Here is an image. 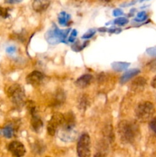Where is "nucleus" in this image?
<instances>
[{
	"instance_id": "obj_19",
	"label": "nucleus",
	"mask_w": 156,
	"mask_h": 157,
	"mask_svg": "<svg viewBox=\"0 0 156 157\" xmlns=\"http://www.w3.org/2000/svg\"><path fill=\"white\" fill-rule=\"evenodd\" d=\"M147 18V15L145 13V12H140L137 15V18H135V21H138V22H140V21H145Z\"/></svg>"
},
{
	"instance_id": "obj_24",
	"label": "nucleus",
	"mask_w": 156,
	"mask_h": 157,
	"mask_svg": "<svg viewBox=\"0 0 156 157\" xmlns=\"http://www.w3.org/2000/svg\"><path fill=\"white\" fill-rule=\"evenodd\" d=\"M148 66H149L150 69H151L152 71H156V60H154V61H151L150 64H148Z\"/></svg>"
},
{
	"instance_id": "obj_22",
	"label": "nucleus",
	"mask_w": 156,
	"mask_h": 157,
	"mask_svg": "<svg viewBox=\"0 0 156 157\" xmlns=\"http://www.w3.org/2000/svg\"><path fill=\"white\" fill-rule=\"evenodd\" d=\"M96 33V30L94 29H91V30L88 31L86 34H84V35H83L82 38H84V39H88V38H90L91 37H93V35Z\"/></svg>"
},
{
	"instance_id": "obj_1",
	"label": "nucleus",
	"mask_w": 156,
	"mask_h": 157,
	"mask_svg": "<svg viewBox=\"0 0 156 157\" xmlns=\"http://www.w3.org/2000/svg\"><path fill=\"white\" fill-rule=\"evenodd\" d=\"M118 134L120 140L124 144H132L139 133L137 124L128 121H122L118 124Z\"/></svg>"
},
{
	"instance_id": "obj_4",
	"label": "nucleus",
	"mask_w": 156,
	"mask_h": 157,
	"mask_svg": "<svg viewBox=\"0 0 156 157\" xmlns=\"http://www.w3.org/2000/svg\"><path fill=\"white\" fill-rule=\"evenodd\" d=\"M8 96L17 107H20L24 104L25 94L24 88H22L19 84H15L9 87L8 89Z\"/></svg>"
},
{
	"instance_id": "obj_12",
	"label": "nucleus",
	"mask_w": 156,
	"mask_h": 157,
	"mask_svg": "<svg viewBox=\"0 0 156 157\" xmlns=\"http://www.w3.org/2000/svg\"><path fill=\"white\" fill-rule=\"evenodd\" d=\"M50 6V1L49 0H34L33 9L35 12H41L45 11Z\"/></svg>"
},
{
	"instance_id": "obj_28",
	"label": "nucleus",
	"mask_w": 156,
	"mask_h": 157,
	"mask_svg": "<svg viewBox=\"0 0 156 157\" xmlns=\"http://www.w3.org/2000/svg\"><path fill=\"white\" fill-rule=\"evenodd\" d=\"M113 15H114V16H120V15H123V12L119 9H115L113 11Z\"/></svg>"
},
{
	"instance_id": "obj_2",
	"label": "nucleus",
	"mask_w": 156,
	"mask_h": 157,
	"mask_svg": "<svg viewBox=\"0 0 156 157\" xmlns=\"http://www.w3.org/2000/svg\"><path fill=\"white\" fill-rule=\"evenodd\" d=\"M75 130V118L73 113H67L65 117V121L62 127L60 128L59 136L62 140L65 142H70L74 140L76 137Z\"/></svg>"
},
{
	"instance_id": "obj_29",
	"label": "nucleus",
	"mask_w": 156,
	"mask_h": 157,
	"mask_svg": "<svg viewBox=\"0 0 156 157\" xmlns=\"http://www.w3.org/2000/svg\"><path fill=\"white\" fill-rule=\"evenodd\" d=\"M120 31V29H118L117 28H112V29H109L108 32H111V33H119Z\"/></svg>"
},
{
	"instance_id": "obj_3",
	"label": "nucleus",
	"mask_w": 156,
	"mask_h": 157,
	"mask_svg": "<svg viewBox=\"0 0 156 157\" xmlns=\"http://www.w3.org/2000/svg\"><path fill=\"white\" fill-rule=\"evenodd\" d=\"M154 107L149 101H145L137 106L136 109V116L140 122H147L150 121L154 115Z\"/></svg>"
},
{
	"instance_id": "obj_16",
	"label": "nucleus",
	"mask_w": 156,
	"mask_h": 157,
	"mask_svg": "<svg viewBox=\"0 0 156 157\" xmlns=\"http://www.w3.org/2000/svg\"><path fill=\"white\" fill-rule=\"evenodd\" d=\"M0 132H1V134H2V136H4L6 138H8V139L12 138L15 134V130L12 126H6L4 128L2 129Z\"/></svg>"
},
{
	"instance_id": "obj_11",
	"label": "nucleus",
	"mask_w": 156,
	"mask_h": 157,
	"mask_svg": "<svg viewBox=\"0 0 156 157\" xmlns=\"http://www.w3.org/2000/svg\"><path fill=\"white\" fill-rule=\"evenodd\" d=\"M31 113H32V121H31V124H32V128H33V130H35V131L38 132L43 127L42 120H41V118H40V117L37 114L35 107H33V109L31 110Z\"/></svg>"
},
{
	"instance_id": "obj_17",
	"label": "nucleus",
	"mask_w": 156,
	"mask_h": 157,
	"mask_svg": "<svg viewBox=\"0 0 156 157\" xmlns=\"http://www.w3.org/2000/svg\"><path fill=\"white\" fill-rule=\"evenodd\" d=\"M70 15L67 14L66 12H61V14L58 16V21H59V23L62 25H67V22H68L69 19H70Z\"/></svg>"
},
{
	"instance_id": "obj_10",
	"label": "nucleus",
	"mask_w": 156,
	"mask_h": 157,
	"mask_svg": "<svg viewBox=\"0 0 156 157\" xmlns=\"http://www.w3.org/2000/svg\"><path fill=\"white\" fill-rule=\"evenodd\" d=\"M93 75L90 74H86L80 77L76 81H75V85L79 88H85L90 86L91 83L93 82Z\"/></svg>"
},
{
	"instance_id": "obj_6",
	"label": "nucleus",
	"mask_w": 156,
	"mask_h": 157,
	"mask_svg": "<svg viewBox=\"0 0 156 157\" xmlns=\"http://www.w3.org/2000/svg\"><path fill=\"white\" fill-rule=\"evenodd\" d=\"M76 153L80 157L90 156V137L87 133L81 135L76 146Z\"/></svg>"
},
{
	"instance_id": "obj_18",
	"label": "nucleus",
	"mask_w": 156,
	"mask_h": 157,
	"mask_svg": "<svg viewBox=\"0 0 156 157\" xmlns=\"http://www.w3.org/2000/svg\"><path fill=\"white\" fill-rule=\"evenodd\" d=\"M149 128L151 130V132L156 136V117H154L150 120Z\"/></svg>"
},
{
	"instance_id": "obj_27",
	"label": "nucleus",
	"mask_w": 156,
	"mask_h": 157,
	"mask_svg": "<svg viewBox=\"0 0 156 157\" xmlns=\"http://www.w3.org/2000/svg\"><path fill=\"white\" fill-rule=\"evenodd\" d=\"M5 2L8 4H16V3L21 2L22 0H4Z\"/></svg>"
},
{
	"instance_id": "obj_7",
	"label": "nucleus",
	"mask_w": 156,
	"mask_h": 157,
	"mask_svg": "<svg viewBox=\"0 0 156 157\" xmlns=\"http://www.w3.org/2000/svg\"><path fill=\"white\" fill-rule=\"evenodd\" d=\"M69 32H70V29H67V31L59 30L58 28H55L54 30H50L47 32L46 39L50 44H57L61 41H64Z\"/></svg>"
},
{
	"instance_id": "obj_8",
	"label": "nucleus",
	"mask_w": 156,
	"mask_h": 157,
	"mask_svg": "<svg viewBox=\"0 0 156 157\" xmlns=\"http://www.w3.org/2000/svg\"><path fill=\"white\" fill-rule=\"evenodd\" d=\"M8 149L13 156L17 157L24 156L26 153V149L24 146L18 141H12L9 144Z\"/></svg>"
},
{
	"instance_id": "obj_20",
	"label": "nucleus",
	"mask_w": 156,
	"mask_h": 157,
	"mask_svg": "<svg viewBox=\"0 0 156 157\" xmlns=\"http://www.w3.org/2000/svg\"><path fill=\"white\" fill-rule=\"evenodd\" d=\"M128 19L126 18H124V17H120V18H116L114 21V23L116 25H124L127 24L128 23Z\"/></svg>"
},
{
	"instance_id": "obj_13",
	"label": "nucleus",
	"mask_w": 156,
	"mask_h": 157,
	"mask_svg": "<svg viewBox=\"0 0 156 157\" xmlns=\"http://www.w3.org/2000/svg\"><path fill=\"white\" fill-rule=\"evenodd\" d=\"M140 71L139 69H132V70L128 71L125 72L120 78V83L121 84H125L127 81H129L132 78H134L137 75H139Z\"/></svg>"
},
{
	"instance_id": "obj_5",
	"label": "nucleus",
	"mask_w": 156,
	"mask_h": 157,
	"mask_svg": "<svg viewBox=\"0 0 156 157\" xmlns=\"http://www.w3.org/2000/svg\"><path fill=\"white\" fill-rule=\"evenodd\" d=\"M65 121V116L61 113H55L47 124V133L50 136H54L58 130H60Z\"/></svg>"
},
{
	"instance_id": "obj_9",
	"label": "nucleus",
	"mask_w": 156,
	"mask_h": 157,
	"mask_svg": "<svg viewBox=\"0 0 156 157\" xmlns=\"http://www.w3.org/2000/svg\"><path fill=\"white\" fill-rule=\"evenodd\" d=\"M44 75L38 71H34L29 74L26 78V81L28 84L33 86H37L41 84V81L44 80Z\"/></svg>"
},
{
	"instance_id": "obj_31",
	"label": "nucleus",
	"mask_w": 156,
	"mask_h": 157,
	"mask_svg": "<svg viewBox=\"0 0 156 157\" xmlns=\"http://www.w3.org/2000/svg\"><path fill=\"white\" fill-rule=\"evenodd\" d=\"M100 2H110L111 0H99Z\"/></svg>"
},
{
	"instance_id": "obj_21",
	"label": "nucleus",
	"mask_w": 156,
	"mask_h": 157,
	"mask_svg": "<svg viewBox=\"0 0 156 157\" xmlns=\"http://www.w3.org/2000/svg\"><path fill=\"white\" fill-rule=\"evenodd\" d=\"M9 16V9L4 7H0V17H2L3 18H6Z\"/></svg>"
},
{
	"instance_id": "obj_30",
	"label": "nucleus",
	"mask_w": 156,
	"mask_h": 157,
	"mask_svg": "<svg viewBox=\"0 0 156 157\" xmlns=\"http://www.w3.org/2000/svg\"><path fill=\"white\" fill-rule=\"evenodd\" d=\"M151 85L153 88H156V76H154V78L152 79V81H151Z\"/></svg>"
},
{
	"instance_id": "obj_15",
	"label": "nucleus",
	"mask_w": 156,
	"mask_h": 157,
	"mask_svg": "<svg viewBox=\"0 0 156 157\" xmlns=\"http://www.w3.org/2000/svg\"><path fill=\"white\" fill-rule=\"evenodd\" d=\"M129 63L125 62H114L112 64V67L114 71L117 72L122 71L126 70L127 67L129 66Z\"/></svg>"
},
{
	"instance_id": "obj_14",
	"label": "nucleus",
	"mask_w": 156,
	"mask_h": 157,
	"mask_svg": "<svg viewBox=\"0 0 156 157\" xmlns=\"http://www.w3.org/2000/svg\"><path fill=\"white\" fill-rule=\"evenodd\" d=\"M146 80L143 77H139L133 81V82L132 83V87L134 90H142L146 85Z\"/></svg>"
},
{
	"instance_id": "obj_26",
	"label": "nucleus",
	"mask_w": 156,
	"mask_h": 157,
	"mask_svg": "<svg viewBox=\"0 0 156 157\" xmlns=\"http://www.w3.org/2000/svg\"><path fill=\"white\" fill-rule=\"evenodd\" d=\"M15 51H16V48H15V47H14V46H10V47L6 48V52L9 54L15 53Z\"/></svg>"
},
{
	"instance_id": "obj_23",
	"label": "nucleus",
	"mask_w": 156,
	"mask_h": 157,
	"mask_svg": "<svg viewBox=\"0 0 156 157\" xmlns=\"http://www.w3.org/2000/svg\"><path fill=\"white\" fill-rule=\"evenodd\" d=\"M147 53L148 55H151V56L156 57V47L154 48H150L147 49Z\"/></svg>"
},
{
	"instance_id": "obj_25",
	"label": "nucleus",
	"mask_w": 156,
	"mask_h": 157,
	"mask_svg": "<svg viewBox=\"0 0 156 157\" xmlns=\"http://www.w3.org/2000/svg\"><path fill=\"white\" fill-rule=\"evenodd\" d=\"M76 34H77V32H76V30L72 31L71 35H70V38H69V41H70V42H72V41H74V38H75V37L76 36Z\"/></svg>"
}]
</instances>
